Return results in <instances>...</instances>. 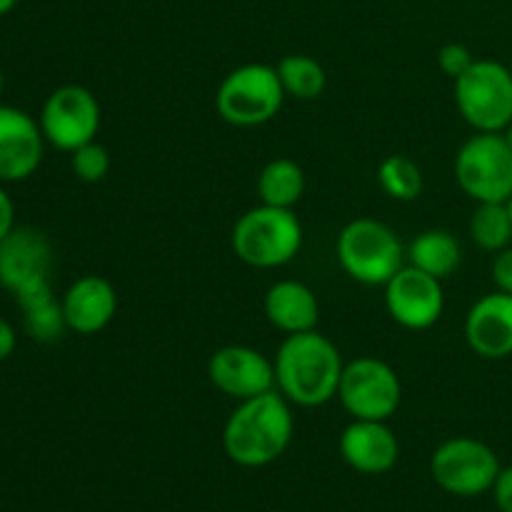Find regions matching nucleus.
Masks as SVG:
<instances>
[{
  "mask_svg": "<svg viewBox=\"0 0 512 512\" xmlns=\"http://www.w3.org/2000/svg\"><path fill=\"white\" fill-rule=\"evenodd\" d=\"M505 205H508V213H510V218H512V195H510L508 203H505Z\"/></svg>",
  "mask_w": 512,
  "mask_h": 512,
  "instance_id": "nucleus-34",
  "label": "nucleus"
},
{
  "mask_svg": "<svg viewBox=\"0 0 512 512\" xmlns=\"http://www.w3.org/2000/svg\"><path fill=\"white\" fill-rule=\"evenodd\" d=\"M15 345H18V335H15L13 325L0 315V363H5L15 353Z\"/></svg>",
  "mask_w": 512,
  "mask_h": 512,
  "instance_id": "nucleus-30",
  "label": "nucleus"
},
{
  "mask_svg": "<svg viewBox=\"0 0 512 512\" xmlns=\"http://www.w3.org/2000/svg\"><path fill=\"white\" fill-rule=\"evenodd\" d=\"M475 63L473 53L465 48L463 43H448L440 48L438 53V65L445 75H450L453 80H458L460 75H465L470 70V65Z\"/></svg>",
  "mask_w": 512,
  "mask_h": 512,
  "instance_id": "nucleus-26",
  "label": "nucleus"
},
{
  "mask_svg": "<svg viewBox=\"0 0 512 512\" xmlns=\"http://www.w3.org/2000/svg\"><path fill=\"white\" fill-rule=\"evenodd\" d=\"M275 388L290 405L320 408L338 398L343 358L338 345L318 330L295 333L275 353Z\"/></svg>",
  "mask_w": 512,
  "mask_h": 512,
  "instance_id": "nucleus-1",
  "label": "nucleus"
},
{
  "mask_svg": "<svg viewBox=\"0 0 512 512\" xmlns=\"http://www.w3.org/2000/svg\"><path fill=\"white\" fill-rule=\"evenodd\" d=\"M340 455L363 475H383L398 465L400 443L385 420H353L340 435Z\"/></svg>",
  "mask_w": 512,
  "mask_h": 512,
  "instance_id": "nucleus-16",
  "label": "nucleus"
},
{
  "mask_svg": "<svg viewBox=\"0 0 512 512\" xmlns=\"http://www.w3.org/2000/svg\"><path fill=\"white\" fill-rule=\"evenodd\" d=\"M63 313L68 330L95 335L113 323L118 313V293L103 275H83L63 295Z\"/></svg>",
  "mask_w": 512,
  "mask_h": 512,
  "instance_id": "nucleus-17",
  "label": "nucleus"
},
{
  "mask_svg": "<svg viewBox=\"0 0 512 512\" xmlns=\"http://www.w3.org/2000/svg\"><path fill=\"white\" fill-rule=\"evenodd\" d=\"M265 318L285 335L315 330L320 320V305L313 290L298 280H278L265 293Z\"/></svg>",
  "mask_w": 512,
  "mask_h": 512,
  "instance_id": "nucleus-18",
  "label": "nucleus"
},
{
  "mask_svg": "<svg viewBox=\"0 0 512 512\" xmlns=\"http://www.w3.org/2000/svg\"><path fill=\"white\" fill-rule=\"evenodd\" d=\"M385 288V308L390 318L408 330H428L440 320L445 310V293L438 278L403 265Z\"/></svg>",
  "mask_w": 512,
  "mask_h": 512,
  "instance_id": "nucleus-12",
  "label": "nucleus"
},
{
  "mask_svg": "<svg viewBox=\"0 0 512 512\" xmlns=\"http://www.w3.org/2000/svg\"><path fill=\"white\" fill-rule=\"evenodd\" d=\"M53 248L40 230L15 225L0 243V288L15 295L20 310L53 298Z\"/></svg>",
  "mask_w": 512,
  "mask_h": 512,
  "instance_id": "nucleus-4",
  "label": "nucleus"
},
{
  "mask_svg": "<svg viewBox=\"0 0 512 512\" xmlns=\"http://www.w3.org/2000/svg\"><path fill=\"white\" fill-rule=\"evenodd\" d=\"M455 180L475 203H508L512 148L503 133H475L455 155Z\"/></svg>",
  "mask_w": 512,
  "mask_h": 512,
  "instance_id": "nucleus-8",
  "label": "nucleus"
},
{
  "mask_svg": "<svg viewBox=\"0 0 512 512\" xmlns=\"http://www.w3.org/2000/svg\"><path fill=\"white\" fill-rule=\"evenodd\" d=\"M465 340L480 358L503 360L512 355V295H483L465 318Z\"/></svg>",
  "mask_w": 512,
  "mask_h": 512,
  "instance_id": "nucleus-15",
  "label": "nucleus"
},
{
  "mask_svg": "<svg viewBox=\"0 0 512 512\" xmlns=\"http://www.w3.org/2000/svg\"><path fill=\"white\" fill-rule=\"evenodd\" d=\"M38 123L45 143L73 153L98 135L100 103L83 85H60L45 98Z\"/></svg>",
  "mask_w": 512,
  "mask_h": 512,
  "instance_id": "nucleus-11",
  "label": "nucleus"
},
{
  "mask_svg": "<svg viewBox=\"0 0 512 512\" xmlns=\"http://www.w3.org/2000/svg\"><path fill=\"white\" fill-rule=\"evenodd\" d=\"M15 5H18V0H0V18H3V15H8Z\"/></svg>",
  "mask_w": 512,
  "mask_h": 512,
  "instance_id": "nucleus-31",
  "label": "nucleus"
},
{
  "mask_svg": "<svg viewBox=\"0 0 512 512\" xmlns=\"http://www.w3.org/2000/svg\"><path fill=\"white\" fill-rule=\"evenodd\" d=\"M338 263L363 285H385L403 268V243L390 225L358 218L345 225L335 243Z\"/></svg>",
  "mask_w": 512,
  "mask_h": 512,
  "instance_id": "nucleus-5",
  "label": "nucleus"
},
{
  "mask_svg": "<svg viewBox=\"0 0 512 512\" xmlns=\"http://www.w3.org/2000/svg\"><path fill=\"white\" fill-rule=\"evenodd\" d=\"M490 493H493L495 505H498L500 512H512V465L500 470Z\"/></svg>",
  "mask_w": 512,
  "mask_h": 512,
  "instance_id": "nucleus-28",
  "label": "nucleus"
},
{
  "mask_svg": "<svg viewBox=\"0 0 512 512\" xmlns=\"http://www.w3.org/2000/svg\"><path fill=\"white\" fill-rule=\"evenodd\" d=\"M470 238L488 253H500L512 240V218L505 203H478L470 215Z\"/></svg>",
  "mask_w": 512,
  "mask_h": 512,
  "instance_id": "nucleus-22",
  "label": "nucleus"
},
{
  "mask_svg": "<svg viewBox=\"0 0 512 512\" xmlns=\"http://www.w3.org/2000/svg\"><path fill=\"white\" fill-rule=\"evenodd\" d=\"M493 283L500 293L512 295V248L510 245L505 250H500V253H495Z\"/></svg>",
  "mask_w": 512,
  "mask_h": 512,
  "instance_id": "nucleus-27",
  "label": "nucleus"
},
{
  "mask_svg": "<svg viewBox=\"0 0 512 512\" xmlns=\"http://www.w3.org/2000/svg\"><path fill=\"white\" fill-rule=\"evenodd\" d=\"M45 135L38 120L13 105H0V183L28 180L43 163Z\"/></svg>",
  "mask_w": 512,
  "mask_h": 512,
  "instance_id": "nucleus-14",
  "label": "nucleus"
},
{
  "mask_svg": "<svg viewBox=\"0 0 512 512\" xmlns=\"http://www.w3.org/2000/svg\"><path fill=\"white\" fill-rule=\"evenodd\" d=\"M503 135H505V140H508V145H510V148H512V123L508 125V128L503 130Z\"/></svg>",
  "mask_w": 512,
  "mask_h": 512,
  "instance_id": "nucleus-32",
  "label": "nucleus"
},
{
  "mask_svg": "<svg viewBox=\"0 0 512 512\" xmlns=\"http://www.w3.org/2000/svg\"><path fill=\"white\" fill-rule=\"evenodd\" d=\"M503 470L498 453L475 438H453L438 445L430 458V475L440 490L458 498H478L490 493Z\"/></svg>",
  "mask_w": 512,
  "mask_h": 512,
  "instance_id": "nucleus-9",
  "label": "nucleus"
},
{
  "mask_svg": "<svg viewBox=\"0 0 512 512\" xmlns=\"http://www.w3.org/2000/svg\"><path fill=\"white\" fill-rule=\"evenodd\" d=\"M70 168H73L75 178L83 180V183H100L110 173L108 148L100 145L98 140L80 145L78 150L70 153Z\"/></svg>",
  "mask_w": 512,
  "mask_h": 512,
  "instance_id": "nucleus-25",
  "label": "nucleus"
},
{
  "mask_svg": "<svg viewBox=\"0 0 512 512\" xmlns=\"http://www.w3.org/2000/svg\"><path fill=\"white\" fill-rule=\"evenodd\" d=\"M285 100L278 70L265 63H248L230 70L218 85L215 108L235 128H255L280 113Z\"/></svg>",
  "mask_w": 512,
  "mask_h": 512,
  "instance_id": "nucleus-6",
  "label": "nucleus"
},
{
  "mask_svg": "<svg viewBox=\"0 0 512 512\" xmlns=\"http://www.w3.org/2000/svg\"><path fill=\"white\" fill-rule=\"evenodd\" d=\"M208 378L233 400H250L275 390V365L248 345H225L208 363Z\"/></svg>",
  "mask_w": 512,
  "mask_h": 512,
  "instance_id": "nucleus-13",
  "label": "nucleus"
},
{
  "mask_svg": "<svg viewBox=\"0 0 512 512\" xmlns=\"http://www.w3.org/2000/svg\"><path fill=\"white\" fill-rule=\"evenodd\" d=\"M3 90H5V75H3V68H0V98H3Z\"/></svg>",
  "mask_w": 512,
  "mask_h": 512,
  "instance_id": "nucleus-33",
  "label": "nucleus"
},
{
  "mask_svg": "<svg viewBox=\"0 0 512 512\" xmlns=\"http://www.w3.org/2000/svg\"><path fill=\"white\" fill-rule=\"evenodd\" d=\"M305 193V173L295 160L275 158L260 170L258 195L263 205L273 208H290L300 203Z\"/></svg>",
  "mask_w": 512,
  "mask_h": 512,
  "instance_id": "nucleus-20",
  "label": "nucleus"
},
{
  "mask_svg": "<svg viewBox=\"0 0 512 512\" xmlns=\"http://www.w3.org/2000/svg\"><path fill=\"white\" fill-rule=\"evenodd\" d=\"M293 430V410L278 390L240 400L223 428L225 455L240 468H265L288 450Z\"/></svg>",
  "mask_w": 512,
  "mask_h": 512,
  "instance_id": "nucleus-2",
  "label": "nucleus"
},
{
  "mask_svg": "<svg viewBox=\"0 0 512 512\" xmlns=\"http://www.w3.org/2000/svg\"><path fill=\"white\" fill-rule=\"evenodd\" d=\"M378 183L393 200L410 203L423 193V173L408 155H388L378 165Z\"/></svg>",
  "mask_w": 512,
  "mask_h": 512,
  "instance_id": "nucleus-23",
  "label": "nucleus"
},
{
  "mask_svg": "<svg viewBox=\"0 0 512 512\" xmlns=\"http://www.w3.org/2000/svg\"><path fill=\"white\" fill-rule=\"evenodd\" d=\"M230 243L233 253L250 268H283L303 248V225L290 208L260 203L240 215Z\"/></svg>",
  "mask_w": 512,
  "mask_h": 512,
  "instance_id": "nucleus-3",
  "label": "nucleus"
},
{
  "mask_svg": "<svg viewBox=\"0 0 512 512\" xmlns=\"http://www.w3.org/2000/svg\"><path fill=\"white\" fill-rule=\"evenodd\" d=\"M278 78L283 83L285 95L298 100H315L323 95L328 75L325 68L310 55H285L278 65Z\"/></svg>",
  "mask_w": 512,
  "mask_h": 512,
  "instance_id": "nucleus-21",
  "label": "nucleus"
},
{
  "mask_svg": "<svg viewBox=\"0 0 512 512\" xmlns=\"http://www.w3.org/2000/svg\"><path fill=\"white\" fill-rule=\"evenodd\" d=\"M455 103L478 133H503L512 123V73L498 60H475L455 80Z\"/></svg>",
  "mask_w": 512,
  "mask_h": 512,
  "instance_id": "nucleus-7",
  "label": "nucleus"
},
{
  "mask_svg": "<svg viewBox=\"0 0 512 512\" xmlns=\"http://www.w3.org/2000/svg\"><path fill=\"white\" fill-rule=\"evenodd\" d=\"M508 68H510V73H512V60H510V65H508Z\"/></svg>",
  "mask_w": 512,
  "mask_h": 512,
  "instance_id": "nucleus-35",
  "label": "nucleus"
},
{
  "mask_svg": "<svg viewBox=\"0 0 512 512\" xmlns=\"http://www.w3.org/2000/svg\"><path fill=\"white\" fill-rule=\"evenodd\" d=\"M23 325L30 338L38 340V343H55L68 330L63 303H58L53 295V298L30 305L23 310Z\"/></svg>",
  "mask_w": 512,
  "mask_h": 512,
  "instance_id": "nucleus-24",
  "label": "nucleus"
},
{
  "mask_svg": "<svg viewBox=\"0 0 512 512\" xmlns=\"http://www.w3.org/2000/svg\"><path fill=\"white\" fill-rule=\"evenodd\" d=\"M408 260L413 268L445 280L460 268L463 250L448 230H425L408 245Z\"/></svg>",
  "mask_w": 512,
  "mask_h": 512,
  "instance_id": "nucleus-19",
  "label": "nucleus"
},
{
  "mask_svg": "<svg viewBox=\"0 0 512 512\" xmlns=\"http://www.w3.org/2000/svg\"><path fill=\"white\" fill-rule=\"evenodd\" d=\"M15 228V203L5 188L0 185V243H3L5 235Z\"/></svg>",
  "mask_w": 512,
  "mask_h": 512,
  "instance_id": "nucleus-29",
  "label": "nucleus"
},
{
  "mask_svg": "<svg viewBox=\"0 0 512 512\" xmlns=\"http://www.w3.org/2000/svg\"><path fill=\"white\" fill-rule=\"evenodd\" d=\"M338 400L353 420H385L388 423L400 408L403 385L398 373L378 358H355L345 363L340 378Z\"/></svg>",
  "mask_w": 512,
  "mask_h": 512,
  "instance_id": "nucleus-10",
  "label": "nucleus"
}]
</instances>
